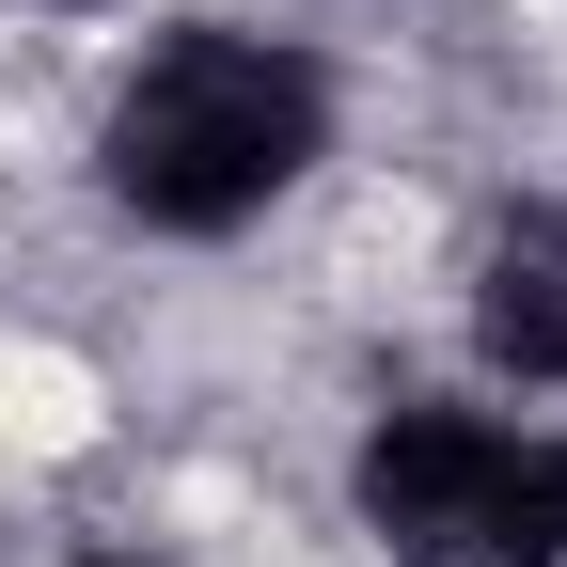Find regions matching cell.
I'll use <instances>...</instances> for the list:
<instances>
[{
	"instance_id": "6da1fadb",
	"label": "cell",
	"mask_w": 567,
	"mask_h": 567,
	"mask_svg": "<svg viewBox=\"0 0 567 567\" xmlns=\"http://www.w3.org/2000/svg\"><path fill=\"white\" fill-rule=\"evenodd\" d=\"M316 142H331L316 48L189 17V32L142 48L126 95H111V205L158 221V237H237V221H268V205L316 174Z\"/></svg>"
},
{
	"instance_id": "7a4b0ae2",
	"label": "cell",
	"mask_w": 567,
	"mask_h": 567,
	"mask_svg": "<svg viewBox=\"0 0 567 567\" xmlns=\"http://www.w3.org/2000/svg\"><path fill=\"white\" fill-rule=\"evenodd\" d=\"M505 505H520V425L488 410H394L363 442V520L394 536V567H505Z\"/></svg>"
},
{
	"instance_id": "3957f363",
	"label": "cell",
	"mask_w": 567,
	"mask_h": 567,
	"mask_svg": "<svg viewBox=\"0 0 567 567\" xmlns=\"http://www.w3.org/2000/svg\"><path fill=\"white\" fill-rule=\"evenodd\" d=\"M95 567H142V551H95Z\"/></svg>"
}]
</instances>
